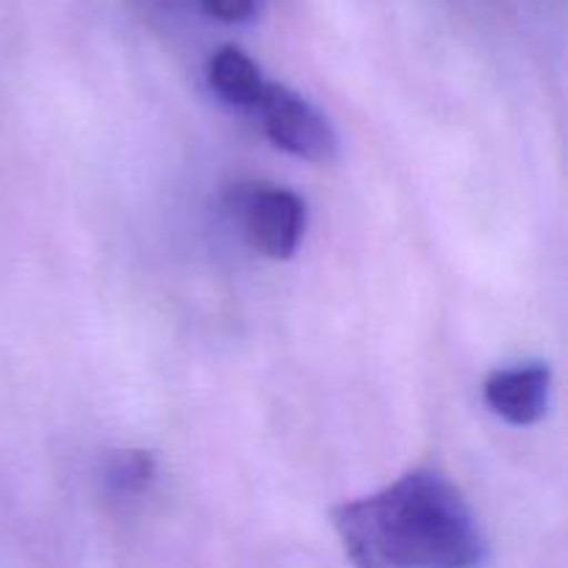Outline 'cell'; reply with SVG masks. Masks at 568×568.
I'll return each instance as SVG.
<instances>
[{
  "label": "cell",
  "instance_id": "cell-1",
  "mask_svg": "<svg viewBox=\"0 0 568 568\" xmlns=\"http://www.w3.org/2000/svg\"><path fill=\"white\" fill-rule=\"evenodd\" d=\"M347 558L361 568L486 566L488 541L449 477L414 469L383 491L331 514Z\"/></svg>",
  "mask_w": 568,
  "mask_h": 568
},
{
  "label": "cell",
  "instance_id": "cell-2",
  "mask_svg": "<svg viewBox=\"0 0 568 568\" xmlns=\"http://www.w3.org/2000/svg\"><path fill=\"white\" fill-rule=\"evenodd\" d=\"M225 209L239 233L255 253L266 258H292L303 242L308 211L300 194L272 183H236L227 192Z\"/></svg>",
  "mask_w": 568,
  "mask_h": 568
},
{
  "label": "cell",
  "instance_id": "cell-3",
  "mask_svg": "<svg viewBox=\"0 0 568 568\" xmlns=\"http://www.w3.org/2000/svg\"><path fill=\"white\" fill-rule=\"evenodd\" d=\"M264 133L275 148L314 164H331L338 155V133L325 111L281 83H264L255 103Z\"/></svg>",
  "mask_w": 568,
  "mask_h": 568
},
{
  "label": "cell",
  "instance_id": "cell-4",
  "mask_svg": "<svg viewBox=\"0 0 568 568\" xmlns=\"http://www.w3.org/2000/svg\"><path fill=\"white\" fill-rule=\"evenodd\" d=\"M549 386H552L549 366L541 361H530V364L508 366V369H497L494 375H488L483 397L499 419L516 427H527L541 422L547 414Z\"/></svg>",
  "mask_w": 568,
  "mask_h": 568
},
{
  "label": "cell",
  "instance_id": "cell-5",
  "mask_svg": "<svg viewBox=\"0 0 568 568\" xmlns=\"http://www.w3.org/2000/svg\"><path fill=\"white\" fill-rule=\"evenodd\" d=\"M205 78H209V87L214 89L216 98L225 100L233 109L250 111L255 109L266 83L258 64L242 48H233V44H225L211 55Z\"/></svg>",
  "mask_w": 568,
  "mask_h": 568
},
{
  "label": "cell",
  "instance_id": "cell-6",
  "mask_svg": "<svg viewBox=\"0 0 568 568\" xmlns=\"http://www.w3.org/2000/svg\"><path fill=\"white\" fill-rule=\"evenodd\" d=\"M153 475L155 460L144 453H120L116 458H111L109 471H105L109 486L116 494H125V497L144 491L150 486V480H153Z\"/></svg>",
  "mask_w": 568,
  "mask_h": 568
},
{
  "label": "cell",
  "instance_id": "cell-7",
  "mask_svg": "<svg viewBox=\"0 0 568 568\" xmlns=\"http://www.w3.org/2000/svg\"><path fill=\"white\" fill-rule=\"evenodd\" d=\"M203 6L222 22H247L258 9V0H203Z\"/></svg>",
  "mask_w": 568,
  "mask_h": 568
}]
</instances>
